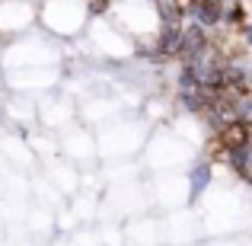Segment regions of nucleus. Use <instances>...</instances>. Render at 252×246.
Masks as SVG:
<instances>
[{
	"mask_svg": "<svg viewBox=\"0 0 252 246\" xmlns=\"http://www.w3.org/2000/svg\"><path fill=\"white\" fill-rule=\"evenodd\" d=\"M217 144H220L227 154L249 147V144H252V131H249V125H246V122H240V118H233V122L220 125V128H217Z\"/></svg>",
	"mask_w": 252,
	"mask_h": 246,
	"instance_id": "1",
	"label": "nucleus"
},
{
	"mask_svg": "<svg viewBox=\"0 0 252 246\" xmlns=\"http://www.w3.org/2000/svg\"><path fill=\"white\" fill-rule=\"evenodd\" d=\"M179 38H182V26H179V19H166L157 48H160L163 55H176V51H179Z\"/></svg>",
	"mask_w": 252,
	"mask_h": 246,
	"instance_id": "2",
	"label": "nucleus"
},
{
	"mask_svg": "<svg viewBox=\"0 0 252 246\" xmlns=\"http://www.w3.org/2000/svg\"><path fill=\"white\" fill-rule=\"evenodd\" d=\"M208 182H211V163H198V166H191V198H198L204 189H208Z\"/></svg>",
	"mask_w": 252,
	"mask_h": 246,
	"instance_id": "3",
	"label": "nucleus"
},
{
	"mask_svg": "<svg viewBox=\"0 0 252 246\" xmlns=\"http://www.w3.org/2000/svg\"><path fill=\"white\" fill-rule=\"evenodd\" d=\"M204 3H211V6H220V10H223V0H204Z\"/></svg>",
	"mask_w": 252,
	"mask_h": 246,
	"instance_id": "4",
	"label": "nucleus"
}]
</instances>
